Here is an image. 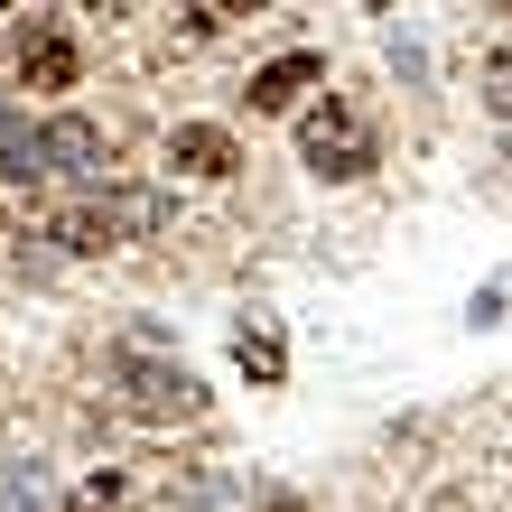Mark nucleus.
Masks as SVG:
<instances>
[{
	"label": "nucleus",
	"mask_w": 512,
	"mask_h": 512,
	"mask_svg": "<svg viewBox=\"0 0 512 512\" xmlns=\"http://www.w3.org/2000/svg\"><path fill=\"white\" fill-rule=\"evenodd\" d=\"M298 159H308L317 177H336V187H345V177H373V122L345 94H326L308 122H298Z\"/></svg>",
	"instance_id": "2"
},
{
	"label": "nucleus",
	"mask_w": 512,
	"mask_h": 512,
	"mask_svg": "<svg viewBox=\"0 0 512 512\" xmlns=\"http://www.w3.org/2000/svg\"><path fill=\"white\" fill-rule=\"evenodd\" d=\"M168 168L177 177H233L243 149H233V131H215V122H177L168 131Z\"/></svg>",
	"instance_id": "6"
},
{
	"label": "nucleus",
	"mask_w": 512,
	"mask_h": 512,
	"mask_svg": "<svg viewBox=\"0 0 512 512\" xmlns=\"http://www.w3.org/2000/svg\"><path fill=\"white\" fill-rule=\"evenodd\" d=\"M19 84H28V94H66V84H75V38L56 19L19 28Z\"/></svg>",
	"instance_id": "5"
},
{
	"label": "nucleus",
	"mask_w": 512,
	"mask_h": 512,
	"mask_svg": "<svg viewBox=\"0 0 512 512\" xmlns=\"http://www.w3.org/2000/svg\"><path fill=\"white\" fill-rule=\"evenodd\" d=\"M494 112H512V75H503V84H494Z\"/></svg>",
	"instance_id": "12"
},
{
	"label": "nucleus",
	"mask_w": 512,
	"mask_h": 512,
	"mask_svg": "<svg viewBox=\"0 0 512 512\" xmlns=\"http://www.w3.org/2000/svg\"><path fill=\"white\" fill-rule=\"evenodd\" d=\"M0 512H47V475H38V457H28V466H0Z\"/></svg>",
	"instance_id": "9"
},
{
	"label": "nucleus",
	"mask_w": 512,
	"mask_h": 512,
	"mask_svg": "<svg viewBox=\"0 0 512 512\" xmlns=\"http://www.w3.org/2000/svg\"><path fill=\"white\" fill-rule=\"evenodd\" d=\"M112 382H122V401L140 419H196L205 410V391L187 364H149V354H112Z\"/></svg>",
	"instance_id": "3"
},
{
	"label": "nucleus",
	"mask_w": 512,
	"mask_h": 512,
	"mask_svg": "<svg viewBox=\"0 0 512 512\" xmlns=\"http://www.w3.org/2000/svg\"><path fill=\"white\" fill-rule=\"evenodd\" d=\"M168 215H177L168 187H103V196L56 205L47 243H66V252H122V243H140V233H159Z\"/></svg>",
	"instance_id": "1"
},
{
	"label": "nucleus",
	"mask_w": 512,
	"mask_h": 512,
	"mask_svg": "<svg viewBox=\"0 0 512 512\" xmlns=\"http://www.w3.org/2000/svg\"><path fill=\"white\" fill-rule=\"evenodd\" d=\"M308 84H326V56L317 47H289V56H270V66L252 75V112H289Z\"/></svg>",
	"instance_id": "7"
},
{
	"label": "nucleus",
	"mask_w": 512,
	"mask_h": 512,
	"mask_svg": "<svg viewBox=\"0 0 512 512\" xmlns=\"http://www.w3.org/2000/svg\"><path fill=\"white\" fill-rule=\"evenodd\" d=\"M112 503H122V475H94V485H84L66 512H112Z\"/></svg>",
	"instance_id": "11"
},
{
	"label": "nucleus",
	"mask_w": 512,
	"mask_h": 512,
	"mask_svg": "<svg viewBox=\"0 0 512 512\" xmlns=\"http://www.w3.org/2000/svg\"><path fill=\"white\" fill-rule=\"evenodd\" d=\"M103 168H112V140H103V122H84V112L47 122V177H66V187H94Z\"/></svg>",
	"instance_id": "4"
},
{
	"label": "nucleus",
	"mask_w": 512,
	"mask_h": 512,
	"mask_svg": "<svg viewBox=\"0 0 512 512\" xmlns=\"http://www.w3.org/2000/svg\"><path fill=\"white\" fill-rule=\"evenodd\" d=\"M0 177H10V187H38L47 177V131H28L10 103H0Z\"/></svg>",
	"instance_id": "8"
},
{
	"label": "nucleus",
	"mask_w": 512,
	"mask_h": 512,
	"mask_svg": "<svg viewBox=\"0 0 512 512\" xmlns=\"http://www.w3.org/2000/svg\"><path fill=\"white\" fill-rule=\"evenodd\" d=\"M243 373L252 382H280V336H243Z\"/></svg>",
	"instance_id": "10"
}]
</instances>
